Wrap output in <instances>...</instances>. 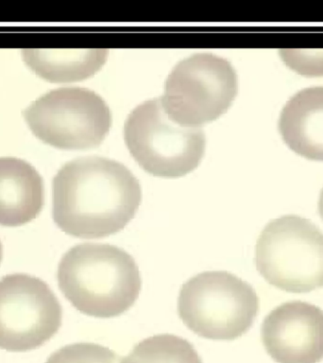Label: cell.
Here are the masks:
<instances>
[{
  "instance_id": "2",
  "label": "cell",
  "mask_w": 323,
  "mask_h": 363,
  "mask_svg": "<svg viewBox=\"0 0 323 363\" xmlns=\"http://www.w3.org/2000/svg\"><path fill=\"white\" fill-rule=\"evenodd\" d=\"M60 289L88 316L113 318L129 311L141 291L135 258L112 244L81 243L62 255L57 272Z\"/></svg>"
},
{
  "instance_id": "3",
  "label": "cell",
  "mask_w": 323,
  "mask_h": 363,
  "mask_svg": "<svg viewBox=\"0 0 323 363\" xmlns=\"http://www.w3.org/2000/svg\"><path fill=\"white\" fill-rule=\"evenodd\" d=\"M259 306L251 284L232 272L209 271L196 274L181 286L178 314L198 336L234 340L251 329Z\"/></svg>"
},
{
  "instance_id": "11",
  "label": "cell",
  "mask_w": 323,
  "mask_h": 363,
  "mask_svg": "<svg viewBox=\"0 0 323 363\" xmlns=\"http://www.w3.org/2000/svg\"><path fill=\"white\" fill-rule=\"evenodd\" d=\"M279 130L298 155L323 161V86L306 88L292 96L280 113Z\"/></svg>"
},
{
  "instance_id": "9",
  "label": "cell",
  "mask_w": 323,
  "mask_h": 363,
  "mask_svg": "<svg viewBox=\"0 0 323 363\" xmlns=\"http://www.w3.org/2000/svg\"><path fill=\"white\" fill-rule=\"evenodd\" d=\"M261 339L277 363H319L323 359V311L300 300L283 303L264 319Z\"/></svg>"
},
{
  "instance_id": "13",
  "label": "cell",
  "mask_w": 323,
  "mask_h": 363,
  "mask_svg": "<svg viewBox=\"0 0 323 363\" xmlns=\"http://www.w3.org/2000/svg\"><path fill=\"white\" fill-rule=\"evenodd\" d=\"M121 363H203L194 345L183 337L159 334L142 340Z\"/></svg>"
},
{
  "instance_id": "17",
  "label": "cell",
  "mask_w": 323,
  "mask_h": 363,
  "mask_svg": "<svg viewBox=\"0 0 323 363\" xmlns=\"http://www.w3.org/2000/svg\"><path fill=\"white\" fill-rule=\"evenodd\" d=\"M2 257H3V246H2L1 241H0V263H1Z\"/></svg>"
},
{
  "instance_id": "15",
  "label": "cell",
  "mask_w": 323,
  "mask_h": 363,
  "mask_svg": "<svg viewBox=\"0 0 323 363\" xmlns=\"http://www.w3.org/2000/svg\"><path fill=\"white\" fill-rule=\"evenodd\" d=\"M280 55L289 67L302 75H323V50H283Z\"/></svg>"
},
{
  "instance_id": "4",
  "label": "cell",
  "mask_w": 323,
  "mask_h": 363,
  "mask_svg": "<svg viewBox=\"0 0 323 363\" xmlns=\"http://www.w3.org/2000/svg\"><path fill=\"white\" fill-rule=\"evenodd\" d=\"M255 266L266 282L292 294L323 286V232L298 215L269 221L255 246Z\"/></svg>"
},
{
  "instance_id": "14",
  "label": "cell",
  "mask_w": 323,
  "mask_h": 363,
  "mask_svg": "<svg viewBox=\"0 0 323 363\" xmlns=\"http://www.w3.org/2000/svg\"><path fill=\"white\" fill-rule=\"evenodd\" d=\"M121 357L98 343L76 342L54 352L45 363H121Z\"/></svg>"
},
{
  "instance_id": "10",
  "label": "cell",
  "mask_w": 323,
  "mask_h": 363,
  "mask_svg": "<svg viewBox=\"0 0 323 363\" xmlns=\"http://www.w3.org/2000/svg\"><path fill=\"white\" fill-rule=\"evenodd\" d=\"M44 183L28 162L0 158V225L18 227L38 217L44 206Z\"/></svg>"
},
{
  "instance_id": "12",
  "label": "cell",
  "mask_w": 323,
  "mask_h": 363,
  "mask_svg": "<svg viewBox=\"0 0 323 363\" xmlns=\"http://www.w3.org/2000/svg\"><path fill=\"white\" fill-rule=\"evenodd\" d=\"M26 64L41 78L52 82L82 81L106 62L107 50H24Z\"/></svg>"
},
{
  "instance_id": "7",
  "label": "cell",
  "mask_w": 323,
  "mask_h": 363,
  "mask_svg": "<svg viewBox=\"0 0 323 363\" xmlns=\"http://www.w3.org/2000/svg\"><path fill=\"white\" fill-rule=\"evenodd\" d=\"M24 116L37 138L62 150L98 147L112 125L103 99L81 87L50 91L28 107Z\"/></svg>"
},
{
  "instance_id": "1",
  "label": "cell",
  "mask_w": 323,
  "mask_h": 363,
  "mask_svg": "<svg viewBox=\"0 0 323 363\" xmlns=\"http://www.w3.org/2000/svg\"><path fill=\"white\" fill-rule=\"evenodd\" d=\"M141 201L137 179L110 159H75L53 179L54 223L72 237L101 238L120 232L135 218Z\"/></svg>"
},
{
  "instance_id": "5",
  "label": "cell",
  "mask_w": 323,
  "mask_h": 363,
  "mask_svg": "<svg viewBox=\"0 0 323 363\" xmlns=\"http://www.w3.org/2000/svg\"><path fill=\"white\" fill-rule=\"evenodd\" d=\"M125 141L142 169L163 178L188 174L200 163L205 150L201 128L177 123L164 111L161 99L139 105L128 118Z\"/></svg>"
},
{
  "instance_id": "6",
  "label": "cell",
  "mask_w": 323,
  "mask_h": 363,
  "mask_svg": "<svg viewBox=\"0 0 323 363\" xmlns=\"http://www.w3.org/2000/svg\"><path fill=\"white\" fill-rule=\"evenodd\" d=\"M237 93V73L226 59L197 53L176 65L161 99L170 118L200 128L223 115Z\"/></svg>"
},
{
  "instance_id": "8",
  "label": "cell",
  "mask_w": 323,
  "mask_h": 363,
  "mask_svg": "<svg viewBox=\"0 0 323 363\" xmlns=\"http://www.w3.org/2000/svg\"><path fill=\"white\" fill-rule=\"evenodd\" d=\"M62 320L61 303L45 281L26 274L0 279V349L41 347L59 331Z\"/></svg>"
},
{
  "instance_id": "16",
  "label": "cell",
  "mask_w": 323,
  "mask_h": 363,
  "mask_svg": "<svg viewBox=\"0 0 323 363\" xmlns=\"http://www.w3.org/2000/svg\"><path fill=\"white\" fill-rule=\"evenodd\" d=\"M319 212L320 217H322V220H323V189L322 190V192H320V195H319Z\"/></svg>"
}]
</instances>
